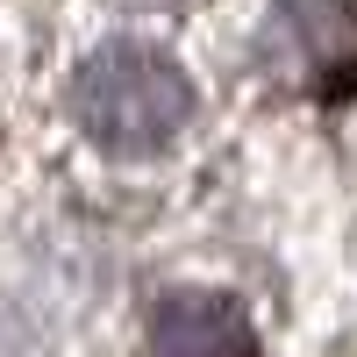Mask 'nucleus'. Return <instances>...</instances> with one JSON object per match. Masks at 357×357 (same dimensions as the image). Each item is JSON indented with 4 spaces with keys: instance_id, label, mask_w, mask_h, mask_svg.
<instances>
[{
    "instance_id": "7ed1b4c3",
    "label": "nucleus",
    "mask_w": 357,
    "mask_h": 357,
    "mask_svg": "<svg viewBox=\"0 0 357 357\" xmlns=\"http://www.w3.org/2000/svg\"><path fill=\"white\" fill-rule=\"evenodd\" d=\"M143 357H257V329L229 293H165Z\"/></svg>"
},
{
    "instance_id": "f03ea898",
    "label": "nucleus",
    "mask_w": 357,
    "mask_h": 357,
    "mask_svg": "<svg viewBox=\"0 0 357 357\" xmlns=\"http://www.w3.org/2000/svg\"><path fill=\"white\" fill-rule=\"evenodd\" d=\"M257 57L286 93L343 100L357 86V0H272Z\"/></svg>"
},
{
    "instance_id": "f257e3e1",
    "label": "nucleus",
    "mask_w": 357,
    "mask_h": 357,
    "mask_svg": "<svg viewBox=\"0 0 357 357\" xmlns=\"http://www.w3.org/2000/svg\"><path fill=\"white\" fill-rule=\"evenodd\" d=\"M72 114L107 158H151L193 122V79L151 43H100L72 79Z\"/></svg>"
}]
</instances>
